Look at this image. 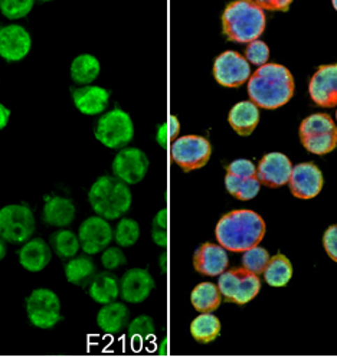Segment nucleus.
<instances>
[{
  "mask_svg": "<svg viewBox=\"0 0 337 357\" xmlns=\"http://www.w3.org/2000/svg\"><path fill=\"white\" fill-rule=\"evenodd\" d=\"M0 5H2V2H0Z\"/></svg>",
  "mask_w": 337,
  "mask_h": 357,
  "instance_id": "3c124183",
  "label": "nucleus"
},
{
  "mask_svg": "<svg viewBox=\"0 0 337 357\" xmlns=\"http://www.w3.org/2000/svg\"><path fill=\"white\" fill-rule=\"evenodd\" d=\"M227 173H231V174L242 178V181H248V178L257 177V167L250 160L238 159L227 166Z\"/></svg>",
  "mask_w": 337,
  "mask_h": 357,
  "instance_id": "ea45409f",
  "label": "nucleus"
},
{
  "mask_svg": "<svg viewBox=\"0 0 337 357\" xmlns=\"http://www.w3.org/2000/svg\"><path fill=\"white\" fill-rule=\"evenodd\" d=\"M218 288L225 301L246 304L258 296L261 280L258 275L246 271L245 268H237L219 275Z\"/></svg>",
  "mask_w": 337,
  "mask_h": 357,
  "instance_id": "423d86ee",
  "label": "nucleus"
},
{
  "mask_svg": "<svg viewBox=\"0 0 337 357\" xmlns=\"http://www.w3.org/2000/svg\"><path fill=\"white\" fill-rule=\"evenodd\" d=\"M43 222L51 227L65 228L73 223L75 218V206L71 199L54 196L45 202L42 212Z\"/></svg>",
  "mask_w": 337,
  "mask_h": 357,
  "instance_id": "412c9836",
  "label": "nucleus"
},
{
  "mask_svg": "<svg viewBox=\"0 0 337 357\" xmlns=\"http://www.w3.org/2000/svg\"><path fill=\"white\" fill-rule=\"evenodd\" d=\"M212 146L200 136H184L172 143L170 158L184 172H193L207 166L211 159Z\"/></svg>",
  "mask_w": 337,
  "mask_h": 357,
  "instance_id": "6e6552de",
  "label": "nucleus"
},
{
  "mask_svg": "<svg viewBox=\"0 0 337 357\" xmlns=\"http://www.w3.org/2000/svg\"><path fill=\"white\" fill-rule=\"evenodd\" d=\"M51 245L58 257L66 258V259L75 258L81 247L78 235H75L68 229H61L55 232L51 236Z\"/></svg>",
  "mask_w": 337,
  "mask_h": 357,
  "instance_id": "c756f323",
  "label": "nucleus"
},
{
  "mask_svg": "<svg viewBox=\"0 0 337 357\" xmlns=\"http://www.w3.org/2000/svg\"><path fill=\"white\" fill-rule=\"evenodd\" d=\"M89 297L98 304L114 303L120 294V284L117 278L110 273H101L94 277L89 285Z\"/></svg>",
  "mask_w": 337,
  "mask_h": 357,
  "instance_id": "b1692460",
  "label": "nucleus"
},
{
  "mask_svg": "<svg viewBox=\"0 0 337 357\" xmlns=\"http://www.w3.org/2000/svg\"><path fill=\"white\" fill-rule=\"evenodd\" d=\"M96 273V265L88 257H75L65 265V277L74 285H82Z\"/></svg>",
  "mask_w": 337,
  "mask_h": 357,
  "instance_id": "c85d7f7f",
  "label": "nucleus"
},
{
  "mask_svg": "<svg viewBox=\"0 0 337 357\" xmlns=\"http://www.w3.org/2000/svg\"><path fill=\"white\" fill-rule=\"evenodd\" d=\"M214 77L222 86H241L251 77L250 63L241 54L235 51H227L215 59Z\"/></svg>",
  "mask_w": 337,
  "mask_h": 357,
  "instance_id": "9d476101",
  "label": "nucleus"
},
{
  "mask_svg": "<svg viewBox=\"0 0 337 357\" xmlns=\"http://www.w3.org/2000/svg\"><path fill=\"white\" fill-rule=\"evenodd\" d=\"M257 5L262 10H276V12H287L291 2L290 0H271V2H265V0H260Z\"/></svg>",
  "mask_w": 337,
  "mask_h": 357,
  "instance_id": "c03bdc74",
  "label": "nucleus"
},
{
  "mask_svg": "<svg viewBox=\"0 0 337 357\" xmlns=\"http://www.w3.org/2000/svg\"><path fill=\"white\" fill-rule=\"evenodd\" d=\"M52 252L50 245L40 238L29 239L19 251V262L29 273H39L45 270L51 261Z\"/></svg>",
  "mask_w": 337,
  "mask_h": 357,
  "instance_id": "aec40b11",
  "label": "nucleus"
},
{
  "mask_svg": "<svg viewBox=\"0 0 337 357\" xmlns=\"http://www.w3.org/2000/svg\"><path fill=\"white\" fill-rule=\"evenodd\" d=\"M151 236L156 245H159V247H166L167 243V211L166 209H162L156 215L153 220Z\"/></svg>",
  "mask_w": 337,
  "mask_h": 357,
  "instance_id": "58836bf2",
  "label": "nucleus"
},
{
  "mask_svg": "<svg viewBox=\"0 0 337 357\" xmlns=\"http://www.w3.org/2000/svg\"><path fill=\"white\" fill-rule=\"evenodd\" d=\"M265 235V222L254 211L239 209L223 215L215 229L218 243L223 250L245 252L262 241Z\"/></svg>",
  "mask_w": 337,
  "mask_h": 357,
  "instance_id": "f257e3e1",
  "label": "nucleus"
},
{
  "mask_svg": "<svg viewBox=\"0 0 337 357\" xmlns=\"http://www.w3.org/2000/svg\"><path fill=\"white\" fill-rule=\"evenodd\" d=\"M134 137L131 117L121 108L105 113L96 126V139L108 149H126Z\"/></svg>",
  "mask_w": 337,
  "mask_h": 357,
  "instance_id": "39448f33",
  "label": "nucleus"
},
{
  "mask_svg": "<svg viewBox=\"0 0 337 357\" xmlns=\"http://www.w3.org/2000/svg\"><path fill=\"white\" fill-rule=\"evenodd\" d=\"M245 56L251 63L257 66H264L267 65V61L269 58V50L267 47V43L262 40H254L248 43L245 51Z\"/></svg>",
  "mask_w": 337,
  "mask_h": 357,
  "instance_id": "4c0bfd02",
  "label": "nucleus"
},
{
  "mask_svg": "<svg viewBox=\"0 0 337 357\" xmlns=\"http://www.w3.org/2000/svg\"><path fill=\"white\" fill-rule=\"evenodd\" d=\"M190 334L196 342L202 344L212 343L220 334V321L212 312H205L190 323Z\"/></svg>",
  "mask_w": 337,
  "mask_h": 357,
  "instance_id": "bb28decb",
  "label": "nucleus"
},
{
  "mask_svg": "<svg viewBox=\"0 0 337 357\" xmlns=\"http://www.w3.org/2000/svg\"><path fill=\"white\" fill-rule=\"evenodd\" d=\"M308 91L311 100L320 107L337 105V63L323 65L313 75Z\"/></svg>",
  "mask_w": 337,
  "mask_h": 357,
  "instance_id": "4468645a",
  "label": "nucleus"
},
{
  "mask_svg": "<svg viewBox=\"0 0 337 357\" xmlns=\"http://www.w3.org/2000/svg\"><path fill=\"white\" fill-rule=\"evenodd\" d=\"M81 248L87 255H96L108 248L114 232L108 220L100 216H91L85 219L78 231Z\"/></svg>",
  "mask_w": 337,
  "mask_h": 357,
  "instance_id": "f8f14e48",
  "label": "nucleus"
},
{
  "mask_svg": "<svg viewBox=\"0 0 337 357\" xmlns=\"http://www.w3.org/2000/svg\"><path fill=\"white\" fill-rule=\"evenodd\" d=\"M101 264L105 270H117L127 264V259L120 248H107L101 255Z\"/></svg>",
  "mask_w": 337,
  "mask_h": 357,
  "instance_id": "a19ab883",
  "label": "nucleus"
},
{
  "mask_svg": "<svg viewBox=\"0 0 337 357\" xmlns=\"http://www.w3.org/2000/svg\"><path fill=\"white\" fill-rule=\"evenodd\" d=\"M228 121L239 136H250L260 123V109L251 101H241L230 111Z\"/></svg>",
  "mask_w": 337,
  "mask_h": 357,
  "instance_id": "4be33fe9",
  "label": "nucleus"
},
{
  "mask_svg": "<svg viewBox=\"0 0 337 357\" xmlns=\"http://www.w3.org/2000/svg\"><path fill=\"white\" fill-rule=\"evenodd\" d=\"M89 205L97 216L114 220L128 212L131 206V192L117 177H98L88 192Z\"/></svg>",
  "mask_w": 337,
  "mask_h": 357,
  "instance_id": "20e7f679",
  "label": "nucleus"
},
{
  "mask_svg": "<svg viewBox=\"0 0 337 357\" xmlns=\"http://www.w3.org/2000/svg\"><path fill=\"white\" fill-rule=\"evenodd\" d=\"M32 39L29 32L20 25L0 28V56L8 62H19L29 54Z\"/></svg>",
  "mask_w": 337,
  "mask_h": 357,
  "instance_id": "dca6fc26",
  "label": "nucleus"
},
{
  "mask_svg": "<svg viewBox=\"0 0 337 357\" xmlns=\"http://www.w3.org/2000/svg\"><path fill=\"white\" fill-rule=\"evenodd\" d=\"M301 143L306 147V150L313 154H327L337 147V131L301 139Z\"/></svg>",
  "mask_w": 337,
  "mask_h": 357,
  "instance_id": "473e14b6",
  "label": "nucleus"
},
{
  "mask_svg": "<svg viewBox=\"0 0 337 357\" xmlns=\"http://www.w3.org/2000/svg\"><path fill=\"white\" fill-rule=\"evenodd\" d=\"M128 321V308L123 303L105 304L97 314L98 327L108 334H116L124 328Z\"/></svg>",
  "mask_w": 337,
  "mask_h": 357,
  "instance_id": "5701e85b",
  "label": "nucleus"
},
{
  "mask_svg": "<svg viewBox=\"0 0 337 357\" xmlns=\"http://www.w3.org/2000/svg\"><path fill=\"white\" fill-rule=\"evenodd\" d=\"M181 131V123H179L176 116H169L166 123L159 126L157 130V143H159L163 149L169 146L170 142H174L177 139V134Z\"/></svg>",
  "mask_w": 337,
  "mask_h": 357,
  "instance_id": "c9c22d12",
  "label": "nucleus"
},
{
  "mask_svg": "<svg viewBox=\"0 0 337 357\" xmlns=\"http://www.w3.org/2000/svg\"><path fill=\"white\" fill-rule=\"evenodd\" d=\"M32 9V0H3L2 5H0V10H2L3 16L12 20L28 16Z\"/></svg>",
  "mask_w": 337,
  "mask_h": 357,
  "instance_id": "f704fd0d",
  "label": "nucleus"
},
{
  "mask_svg": "<svg viewBox=\"0 0 337 357\" xmlns=\"http://www.w3.org/2000/svg\"><path fill=\"white\" fill-rule=\"evenodd\" d=\"M140 238V227L139 223L130 219V218H123L116 227L114 231V239L116 242L123 248H128L133 247Z\"/></svg>",
  "mask_w": 337,
  "mask_h": 357,
  "instance_id": "2f4dec72",
  "label": "nucleus"
},
{
  "mask_svg": "<svg viewBox=\"0 0 337 357\" xmlns=\"http://www.w3.org/2000/svg\"><path fill=\"white\" fill-rule=\"evenodd\" d=\"M265 12L251 0L231 2L222 15V29L232 42L251 43L265 29Z\"/></svg>",
  "mask_w": 337,
  "mask_h": 357,
  "instance_id": "7ed1b4c3",
  "label": "nucleus"
},
{
  "mask_svg": "<svg viewBox=\"0 0 337 357\" xmlns=\"http://www.w3.org/2000/svg\"><path fill=\"white\" fill-rule=\"evenodd\" d=\"M293 172L290 159L281 153H269L264 155L257 169L258 182L267 188H281L290 182Z\"/></svg>",
  "mask_w": 337,
  "mask_h": 357,
  "instance_id": "2eb2a0df",
  "label": "nucleus"
},
{
  "mask_svg": "<svg viewBox=\"0 0 337 357\" xmlns=\"http://www.w3.org/2000/svg\"><path fill=\"white\" fill-rule=\"evenodd\" d=\"M75 108L85 116H98L107 109L110 93L98 85H87L73 89Z\"/></svg>",
  "mask_w": 337,
  "mask_h": 357,
  "instance_id": "6ab92c4d",
  "label": "nucleus"
},
{
  "mask_svg": "<svg viewBox=\"0 0 337 357\" xmlns=\"http://www.w3.org/2000/svg\"><path fill=\"white\" fill-rule=\"evenodd\" d=\"M336 119H337V111H336Z\"/></svg>",
  "mask_w": 337,
  "mask_h": 357,
  "instance_id": "8fccbe9b",
  "label": "nucleus"
},
{
  "mask_svg": "<svg viewBox=\"0 0 337 357\" xmlns=\"http://www.w3.org/2000/svg\"><path fill=\"white\" fill-rule=\"evenodd\" d=\"M230 258L227 250L220 245L207 242L196 250L193 255V266L199 274L208 277H218L225 273L228 268Z\"/></svg>",
  "mask_w": 337,
  "mask_h": 357,
  "instance_id": "a211bd4d",
  "label": "nucleus"
},
{
  "mask_svg": "<svg viewBox=\"0 0 337 357\" xmlns=\"http://www.w3.org/2000/svg\"><path fill=\"white\" fill-rule=\"evenodd\" d=\"M260 188L261 183L258 182V178H248V181H244L238 193H237V199L239 200H251L253 197H255L260 193Z\"/></svg>",
  "mask_w": 337,
  "mask_h": 357,
  "instance_id": "79ce46f5",
  "label": "nucleus"
},
{
  "mask_svg": "<svg viewBox=\"0 0 337 357\" xmlns=\"http://www.w3.org/2000/svg\"><path fill=\"white\" fill-rule=\"evenodd\" d=\"M154 288V280L147 270L131 268L120 281V296L126 303L139 304L149 298Z\"/></svg>",
  "mask_w": 337,
  "mask_h": 357,
  "instance_id": "f3484780",
  "label": "nucleus"
},
{
  "mask_svg": "<svg viewBox=\"0 0 337 357\" xmlns=\"http://www.w3.org/2000/svg\"><path fill=\"white\" fill-rule=\"evenodd\" d=\"M337 131V127L329 114H313L307 117L300 126V139H307L320 134Z\"/></svg>",
  "mask_w": 337,
  "mask_h": 357,
  "instance_id": "7c9ffc66",
  "label": "nucleus"
},
{
  "mask_svg": "<svg viewBox=\"0 0 337 357\" xmlns=\"http://www.w3.org/2000/svg\"><path fill=\"white\" fill-rule=\"evenodd\" d=\"M9 119H10V111L0 102V130H3L8 126Z\"/></svg>",
  "mask_w": 337,
  "mask_h": 357,
  "instance_id": "49530a36",
  "label": "nucleus"
},
{
  "mask_svg": "<svg viewBox=\"0 0 337 357\" xmlns=\"http://www.w3.org/2000/svg\"><path fill=\"white\" fill-rule=\"evenodd\" d=\"M27 312L32 326L47 330L61 320V301L57 293L48 288H38L27 300Z\"/></svg>",
  "mask_w": 337,
  "mask_h": 357,
  "instance_id": "1a4fd4ad",
  "label": "nucleus"
},
{
  "mask_svg": "<svg viewBox=\"0 0 337 357\" xmlns=\"http://www.w3.org/2000/svg\"><path fill=\"white\" fill-rule=\"evenodd\" d=\"M291 277H293V265L285 255L277 254L273 258H269L264 271V278L268 285L278 288L284 287L290 282Z\"/></svg>",
  "mask_w": 337,
  "mask_h": 357,
  "instance_id": "cd10ccee",
  "label": "nucleus"
},
{
  "mask_svg": "<svg viewBox=\"0 0 337 357\" xmlns=\"http://www.w3.org/2000/svg\"><path fill=\"white\" fill-rule=\"evenodd\" d=\"M5 255H6V243L2 238H0V261L5 258Z\"/></svg>",
  "mask_w": 337,
  "mask_h": 357,
  "instance_id": "de8ad7c7",
  "label": "nucleus"
},
{
  "mask_svg": "<svg viewBox=\"0 0 337 357\" xmlns=\"http://www.w3.org/2000/svg\"><path fill=\"white\" fill-rule=\"evenodd\" d=\"M154 334V321L149 316H140L134 319L128 326V336L147 339Z\"/></svg>",
  "mask_w": 337,
  "mask_h": 357,
  "instance_id": "e433bc0d",
  "label": "nucleus"
},
{
  "mask_svg": "<svg viewBox=\"0 0 337 357\" xmlns=\"http://www.w3.org/2000/svg\"><path fill=\"white\" fill-rule=\"evenodd\" d=\"M242 178L231 174V173H227V176H225V188H227V190L235 197L241 185H242Z\"/></svg>",
  "mask_w": 337,
  "mask_h": 357,
  "instance_id": "a18cd8bd",
  "label": "nucleus"
},
{
  "mask_svg": "<svg viewBox=\"0 0 337 357\" xmlns=\"http://www.w3.org/2000/svg\"><path fill=\"white\" fill-rule=\"evenodd\" d=\"M35 232L33 212L27 205L0 209V238L9 243H27Z\"/></svg>",
  "mask_w": 337,
  "mask_h": 357,
  "instance_id": "0eeeda50",
  "label": "nucleus"
},
{
  "mask_svg": "<svg viewBox=\"0 0 337 357\" xmlns=\"http://www.w3.org/2000/svg\"><path fill=\"white\" fill-rule=\"evenodd\" d=\"M333 8L337 10V0H333Z\"/></svg>",
  "mask_w": 337,
  "mask_h": 357,
  "instance_id": "09e8293b",
  "label": "nucleus"
},
{
  "mask_svg": "<svg viewBox=\"0 0 337 357\" xmlns=\"http://www.w3.org/2000/svg\"><path fill=\"white\" fill-rule=\"evenodd\" d=\"M288 185L297 199L316 197L323 188L322 170L314 163H300L293 167Z\"/></svg>",
  "mask_w": 337,
  "mask_h": 357,
  "instance_id": "ddd939ff",
  "label": "nucleus"
},
{
  "mask_svg": "<svg viewBox=\"0 0 337 357\" xmlns=\"http://www.w3.org/2000/svg\"><path fill=\"white\" fill-rule=\"evenodd\" d=\"M101 71L100 61L89 54L78 55L71 63V78L78 85H89L97 79Z\"/></svg>",
  "mask_w": 337,
  "mask_h": 357,
  "instance_id": "a878e982",
  "label": "nucleus"
},
{
  "mask_svg": "<svg viewBox=\"0 0 337 357\" xmlns=\"http://www.w3.org/2000/svg\"><path fill=\"white\" fill-rule=\"evenodd\" d=\"M323 247L327 252V255L337 262V225H331L327 228L323 236Z\"/></svg>",
  "mask_w": 337,
  "mask_h": 357,
  "instance_id": "37998d69",
  "label": "nucleus"
},
{
  "mask_svg": "<svg viewBox=\"0 0 337 357\" xmlns=\"http://www.w3.org/2000/svg\"><path fill=\"white\" fill-rule=\"evenodd\" d=\"M268 262H269V254L262 247H254L248 251H245L242 257V264H244L242 268H245L246 271H250L255 275L264 274Z\"/></svg>",
  "mask_w": 337,
  "mask_h": 357,
  "instance_id": "72a5a7b5",
  "label": "nucleus"
},
{
  "mask_svg": "<svg viewBox=\"0 0 337 357\" xmlns=\"http://www.w3.org/2000/svg\"><path fill=\"white\" fill-rule=\"evenodd\" d=\"M190 303L202 314L214 312L222 303V296L218 285L212 282H200L193 288L190 294Z\"/></svg>",
  "mask_w": 337,
  "mask_h": 357,
  "instance_id": "393cba45",
  "label": "nucleus"
},
{
  "mask_svg": "<svg viewBox=\"0 0 337 357\" xmlns=\"http://www.w3.org/2000/svg\"><path fill=\"white\" fill-rule=\"evenodd\" d=\"M112 173L123 183L137 185L149 170V159L144 151L136 147H126L117 153L112 162Z\"/></svg>",
  "mask_w": 337,
  "mask_h": 357,
  "instance_id": "9b49d317",
  "label": "nucleus"
},
{
  "mask_svg": "<svg viewBox=\"0 0 337 357\" xmlns=\"http://www.w3.org/2000/svg\"><path fill=\"white\" fill-rule=\"evenodd\" d=\"M294 94V78L283 65L267 63L250 77L248 96L257 107L276 109Z\"/></svg>",
  "mask_w": 337,
  "mask_h": 357,
  "instance_id": "f03ea898",
  "label": "nucleus"
}]
</instances>
